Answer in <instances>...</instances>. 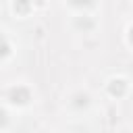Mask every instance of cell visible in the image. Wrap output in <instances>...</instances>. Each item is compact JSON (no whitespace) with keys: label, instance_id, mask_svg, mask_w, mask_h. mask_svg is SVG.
<instances>
[{"label":"cell","instance_id":"2","mask_svg":"<svg viewBox=\"0 0 133 133\" xmlns=\"http://www.w3.org/2000/svg\"><path fill=\"white\" fill-rule=\"evenodd\" d=\"M129 37H131V44H133V27H131V35Z\"/></svg>","mask_w":133,"mask_h":133},{"label":"cell","instance_id":"1","mask_svg":"<svg viewBox=\"0 0 133 133\" xmlns=\"http://www.w3.org/2000/svg\"><path fill=\"white\" fill-rule=\"evenodd\" d=\"M110 91H112V94H123V91H125V81H121V79L110 81Z\"/></svg>","mask_w":133,"mask_h":133}]
</instances>
